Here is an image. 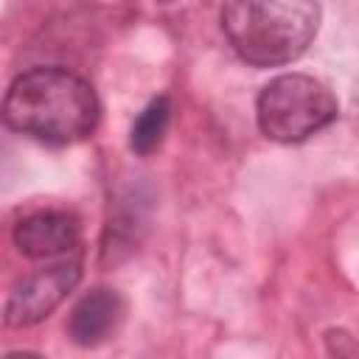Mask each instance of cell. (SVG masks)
Wrapping results in <instances>:
<instances>
[{
    "label": "cell",
    "mask_w": 359,
    "mask_h": 359,
    "mask_svg": "<svg viewBox=\"0 0 359 359\" xmlns=\"http://www.w3.org/2000/svg\"><path fill=\"white\" fill-rule=\"evenodd\" d=\"M6 126L50 146L84 140L98 126L101 104L81 76L65 67H34L14 79L0 109Z\"/></svg>",
    "instance_id": "cell-1"
},
{
    "label": "cell",
    "mask_w": 359,
    "mask_h": 359,
    "mask_svg": "<svg viewBox=\"0 0 359 359\" xmlns=\"http://www.w3.org/2000/svg\"><path fill=\"white\" fill-rule=\"evenodd\" d=\"M317 25V0H227L222 11L227 42L255 67L297 59L311 45Z\"/></svg>",
    "instance_id": "cell-2"
},
{
    "label": "cell",
    "mask_w": 359,
    "mask_h": 359,
    "mask_svg": "<svg viewBox=\"0 0 359 359\" xmlns=\"http://www.w3.org/2000/svg\"><path fill=\"white\" fill-rule=\"evenodd\" d=\"M339 107L334 93L303 73H286L272 79L255 104L258 126L269 140L300 143L314 132L334 123Z\"/></svg>",
    "instance_id": "cell-3"
},
{
    "label": "cell",
    "mask_w": 359,
    "mask_h": 359,
    "mask_svg": "<svg viewBox=\"0 0 359 359\" xmlns=\"http://www.w3.org/2000/svg\"><path fill=\"white\" fill-rule=\"evenodd\" d=\"M81 280V264L79 261H62L48 269H39L28 278H22L8 303H6V323L11 328H25L42 323Z\"/></svg>",
    "instance_id": "cell-4"
},
{
    "label": "cell",
    "mask_w": 359,
    "mask_h": 359,
    "mask_svg": "<svg viewBox=\"0 0 359 359\" xmlns=\"http://www.w3.org/2000/svg\"><path fill=\"white\" fill-rule=\"evenodd\" d=\"M81 241L76 216L65 210H39L14 227V244L28 258H56L73 252Z\"/></svg>",
    "instance_id": "cell-5"
},
{
    "label": "cell",
    "mask_w": 359,
    "mask_h": 359,
    "mask_svg": "<svg viewBox=\"0 0 359 359\" xmlns=\"http://www.w3.org/2000/svg\"><path fill=\"white\" fill-rule=\"evenodd\" d=\"M123 314V300L115 289L98 286L93 292H87L70 311V323H67V334L76 345L81 348H93L101 345L121 323Z\"/></svg>",
    "instance_id": "cell-6"
},
{
    "label": "cell",
    "mask_w": 359,
    "mask_h": 359,
    "mask_svg": "<svg viewBox=\"0 0 359 359\" xmlns=\"http://www.w3.org/2000/svg\"><path fill=\"white\" fill-rule=\"evenodd\" d=\"M168 121H171V104H168L165 95H160V98H154V101L137 115V121L132 123L129 146H132L137 154H151V151L160 146V140H163V135H165V129H168Z\"/></svg>",
    "instance_id": "cell-7"
}]
</instances>
